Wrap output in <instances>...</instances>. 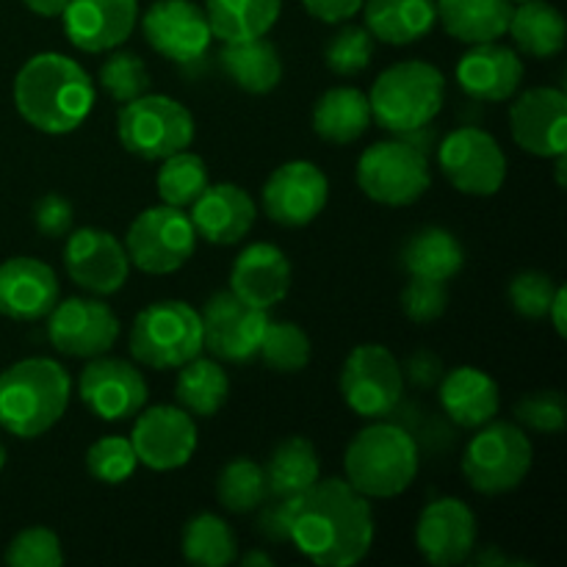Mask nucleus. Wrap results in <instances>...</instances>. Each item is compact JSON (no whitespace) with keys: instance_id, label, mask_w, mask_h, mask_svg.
Masks as SVG:
<instances>
[{"instance_id":"nucleus-29","label":"nucleus","mask_w":567,"mask_h":567,"mask_svg":"<svg viewBox=\"0 0 567 567\" xmlns=\"http://www.w3.org/2000/svg\"><path fill=\"white\" fill-rule=\"evenodd\" d=\"M437 22L457 42H496L507 33L515 3L509 0H435Z\"/></svg>"},{"instance_id":"nucleus-22","label":"nucleus","mask_w":567,"mask_h":567,"mask_svg":"<svg viewBox=\"0 0 567 567\" xmlns=\"http://www.w3.org/2000/svg\"><path fill=\"white\" fill-rule=\"evenodd\" d=\"M64 33L83 53L116 50L138 22V0H70L61 11Z\"/></svg>"},{"instance_id":"nucleus-49","label":"nucleus","mask_w":567,"mask_h":567,"mask_svg":"<svg viewBox=\"0 0 567 567\" xmlns=\"http://www.w3.org/2000/svg\"><path fill=\"white\" fill-rule=\"evenodd\" d=\"M293 504H297V498L269 496L258 507V524H255V529L271 543H291Z\"/></svg>"},{"instance_id":"nucleus-43","label":"nucleus","mask_w":567,"mask_h":567,"mask_svg":"<svg viewBox=\"0 0 567 567\" xmlns=\"http://www.w3.org/2000/svg\"><path fill=\"white\" fill-rule=\"evenodd\" d=\"M374 55V37L363 25H343L332 33L324 48V61L336 75L352 78L369 70Z\"/></svg>"},{"instance_id":"nucleus-23","label":"nucleus","mask_w":567,"mask_h":567,"mask_svg":"<svg viewBox=\"0 0 567 567\" xmlns=\"http://www.w3.org/2000/svg\"><path fill=\"white\" fill-rule=\"evenodd\" d=\"M192 225L197 238L216 244V247H230L244 241L258 219L255 199L247 188L236 183H214L192 203Z\"/></svg>"},{"instance_id":"nucleus-4","label":"nucleus","mask_w":567,"mask_h":567,"mask_svg":"<svg viewBox=\"0 0 567 567\" xmlns=\"http://www.w3.org/2000/svg\"><path fill=\"white\" fill-rule=\"evenodd\" d=\"M419 463L413 435L385 419L360 430L343 454L347 482L365 498L402 496L413 485Z\"/></svg>"},{"instance_id":"nucleus-3","label":"nucleus","mask_w":567,"mask_h":567,"mask_svg":"<svg viewBox=\"0 0 567 567\" xmlns=\"http://www.w3.org/2000/svg\"><path fill=\"white\" fill-rule=\"evenodd\" d=\"M72 380L50 358H28L0 374V426L9 435L33 441L53 430L66 413Z\"/></svg>"},{"instance_id":"nucleus-13","label":"nucleus","mask_w":567,"mask_h":567,"mask_svg":"<svg viewBox=\"0 0 567 567\" xmlns=\"http://www.w3.org/2000/svg\"><path fill=\"white\" fill-rule=\"evenodd\" d=\"M203 321V349L225 363H249L258 358L260 338L269 327V310H260L227 291L214 293L199 310Z\"/></svg>"},{"instance_id":"nucleus-5","label":"nucleus","mask_w":567,"mask_h":567,"mask_svg":"<svg viewBox=\"0 0 567 567\" xmlns=\"http://www.w3.org/2000/svg\"><path fill=\"white\" fill-rule=\"evenodd\" d=\"M446 100V78L430 61L408 59L388 66L369 94L371 122L388 133H419L441 114Z\"/></svg>"},{"instance_id":"nucleus-51","label":"nucleus","mask_w":567,"mask_h":567,"mask_svg":"<svg viewBox=\"0 0 567 567\" xmlns=\"http://www.w3.org/2000/svg\"><path fill=\"white\" fill-rule=\"evenodd\" d=\"M365 0H302V6L308 9L310 17L321 22H330V25H338V22H349L360 9H363Z\"/></svg>"},{"instance_id":"nucleus-45","label":"nucleus","mask_w":567,"mask_h":567,"mask_svg":"<svg viewBox=\"0 0 567 567\" xmlns=\"http://www.w3.org/2000/svg\"><path fill=\"white\" fill-rule=\"evenodd\" d=\"M515 419L540 435H559L567 424V402L563 391H535L515 404Z\"/></svg>"},{"instance_id":"nucleus-17","label":"nucleus","mask_w":567,"mask_h":567,"mask_svg":"<svg viewBox=\"0 0 567 567\" xmlns=\"http://www.w3.org/2000/svg\"><path fill=\"white\" fill-rule=\"evenodd\" d=\"M64 269L72 282L97 297H111L120 291L131 275V258L125 244L100 227L70 230L64 247Z\"/></svg>"},{"instance_id":"nucleus-54","label":"nucleus","mask_w":567,"mask_h":567,"mask_svg":"<svg viewBox=\"0 0 567 567\" xmlns=\"http://www.w3.org/2000/svg\"><path fill=\"white\" fill-rule=\"evenodd\" d=\"M244 565H266V567H269L271 557H266V554H260V551H252V554H247V557H244Z\"/></svg>"},{"instance_id":"nucleus-40","label":"nucleus","mask_w":567,"mask_h":567,"mask_svg":"<svg viewBox=\"0 0 567 567\" xmlns=\"http://www.w3.org/2000/svg\"><path fill=\"white\" fill-rule=\"evenodd\" d=\"M258 354L277 374H297L310 363V338L293 321H269Z\"/></svg>"},{"instance_id":"nucleus-12","label":"nucleus","mask_w":567,"mask_h":567,"mask_svg":"<svg viewBox=\"0 0 567 567\" xmlns=\"http://www.w3.org/2000/svg\"><path fill=\"white\" fill-rule=\"evenodd\" d=\"M437 166L457 192L493 197L507 181V155L482 127H457L437 147Z\"/></svg>"},{"instance_id":"nucleus-6","label":"nucleus","mask_w":567,"mask_h":567,"mask_svg":"<svg viewBox=\"0 0 567 567\" xmlns=\"http://www.w3.org/2000/svg\"><path fill=\"white\" fill-rule=\"evenodd\" d=\"M131 354L155 371L181 369L203 352V321L181 299H161L147 305L131 327Z\"/></svg>"},{"instance_id":"nucleus-39","label":"nucleus","mask_w":567,"mask_h":567,"mask_svg":"<svg viewBox=\"0 0 567 567\" xmlns=\"http://www.w3.org/2000/svg\"><path fill=\"white\" fill-rule=\"evenodd\" d=\"M216 498H219V504L227 513H255L269 498L264 465L247 457H238L233 463H227L221 468L219 480H216Z\"/></svg>"},{"instance_id":"nucleus-44","label":"nucleus","mask_w":567,"mask_h":567,"mask_svg":"<svg viewBox=\"0 0 567 567\" xmlns=\"http://www.w3.org/2000/svg\"><path fill=\"white\" fill-rule=\"evenodd\" d=\"M64 563L61 540L44 526L22 529L6 548V565L11 567H59Z\"/></svg>"},{"instance_id":"nucleus-37","label":"nucleus","mask_w":567,"mask_h":567,"mask_svg":"<svg viewBox=\"0 0 567 567\" xmlns=\"http://www.w3.org/2000/svg\"><path fill=\"white\" fill-rule=\"evenodd\" d=\"M183 557L199 567H227L236 563L238 540L225 518L214 513H199L183 529Z\"/></svg>"},{"instance_id":"nucleus-56","label":"nucleus","mask_w":567,"mask_h":567,"mask_svg":"<svg viewBox=\"0 0 567 567\" xmlns=\"http://www.w3.org/2000/svg\"><path fill=\"white\" fill-rule=\"evenodd\" d=\"M509 3H526V0H509Z\"/></svg>"},{"instance_id":"nucleus-48","label":"nucleus","mask_w":567,"mask_h":567,"mask_svg":"<svg viewBox=\"0 0 567 567\" xmlns=\"http://www.w3.org/2000/svg\"><path fill=\"white\" fill-rule=\"evenodd\" d=\"M75 221V210H72L70 199L61 194H44L33 203V225L44 238H66Z\"/></svg>"},{"instance_id":"nucleus-20","label":"nucleus","mask_w":567,"mask_h":567,"mask_svg":"<svg viewBox=\"0 0 567 567\" xmlns=\"http://www.w3.org/2000/svg\"><path fill=\"white\" fill-rule=\"evenodd\" d=\"M330 181L310 161H288L277 166L264 186V210L282 227H305L324 210Z\"/></svg>"},{"instance_id":"nucleus-53","label":"nucleus","mask_w":567,"mask_h":567,"mask_svg":"<svg viewBox=\"0 0 567 567\" xmlns=\"http://www.w3.org/2000/svg\"><path fill=\"white\" fill-rule=\"evenodd\" d=\"M22 3L39 17H61V11H64V6L70 0H22Z\"/></svg>"},{"instance_id":"nucleus-7","label":"nucleus","mask_w":567,"mask_h":567,"mask_svg":"<svg viewBox=\"0 0 567 567\" xmlns=\"http://www.w3.org/2000/svg\"><path fill=\"white\" fill-rule=\"evenodd\" d=\"M430 183V155L413 136L371 144L358 161L360 192L380 205L404 208L419 203Z\"/></svg>"},{"instance_id":"nucleus-50","label":"nucleus","mask_w":567,"mask_h":567,"mask_svg":"<svg viewBox=\"0 0 567 567\" xmlns=\"http://www.w3.org/2000/svg\"><path fill=\"white\" fill-rule=\"evenodd\" d=\"M402 365V377L404 382H410V385L421 388V391H430V388H437V382L443 380V360L437 358L435 352H430V349H421V352H413L410 354Z\"/></svg>"},{"instance_id":"nucleus-25","label":"nucleus","mask_w":567,"mask_h":567,"mask_svg":"<svg viewBox=\"0 0 567 567\" xmlns=\"http://www.w3.org/2000/svg\"><path fill=\"white\" fill-rule=\"evenodd\" d=\"M524 61L518 50L496 42L471 44L468 53L457 64V83L471 100L480 103H502L520 89Z\"/></svg>"},{"instance_id":"nucleus-42","label":"nucleus","mask_w":567,"mask_h":567,"mask_svg":"<svg viewBox=\"0 0 567 567\" xmlns=\"http://www.w3.org/2000/svg\"><path fill=\"white\" fill-rule=\"evenodd\" d=\"M86 468L103 485H122V482L131 480L133 471L138 468L131 437L109 435L94 441L86 452Z\"/></svg>"},{"instance_id":"nucleus-9","label":"nucleus","mask_w":567,"mask_h":567,"mask_svg":"<svg viewBox=\"0 0 567 567\" xmlns=\"http://www.w3.org/2000/svg\"><path fill=\"white\" fill-rule=\"evenodd\" d=\"M532 441L509 421H487L463 452V474L482 496L509 493L526 480L532 468Z\"/></svg>"},{"instance_id":"nucleus-35","label":"nucleus","mask_w":567,"mask_h":567,"mask_svg":"<svg viewBox=\"0 0 567 567\" xmlns=\"http://www.w3.org/2000/svg\"><path fill=\"white\" fill-rule=\"evenodd\" d=\"M210 33L221 42L266 37L280 20L282 0H205Z\"/></svg>"},{"instance_id":"nucleus-34","label":"nucleus","mask_w":567,"mask_h":567,"mask_svg":"<svg viewBox=\"0 0 567 567\" xmlns=\"http://www.w3.org/2000/svg\"><path fill=\"white\" fill-rule=\"evenodd\" d=\"M269 496L277 498H299L308 487L321 480L319 454L308 437L297 435L277 443L269 454V463L264 465Z\"/></svg>"},{"instance_id":"nucleus-14","label":"nucleus","mask_w":567,"mask_h":567,"mask_svg":"<svg viewBox=\"0 0 567 567\" xmlns=\"http://www.w3.org/2000/svg\"><path fill=\"white\" fill-rule=\"evenodd\" d=\"M48 338L66 358L92 360L114 349L120 338V319L100 299L72 297L55 302L48 313Z\"/></svg>"},{"instance_id":"nucleus-55","label":"nucleus","mask_w":567,"mask_h":567,"mask_svg":"<svg viewBox=\"0 0 567 567\" xmlns=\"http://www.w3.org/2000/svg\"><path fill=\"white\" fill-rule=\"evenodd\" d=\"M6 465V449H3V443H0V468H3Z\"/></svg>"},{"instance_id":"nucleus-19","label":"nucleus","mask_w":567,"mask_h":567,"mask_svg":"<svg viewBox=\"0 0 567 567\" xmlns=\"http://www.w3.org/2000/svg\"><path fill=\"white\" fill-rule=\"evenodd\" d=\"M509 131H513L515 144L537 158L565 155L567 94L554 86H537L518 94L509 109Z\"/></svg>"},{"instance_id":"nucleus-32","label":"nucleus","mask_w":567,"mask_h":567,"mask_svg":"<svg viewBox=\"0 0 567 567\" xmlns=\"http://www.w3.org/2000/svg\"><path fill=\"white\" fill-rule=\"evenodd\" d=\"M402 266L410 277L449 282L465 266V249L443 227H421L402 247Z\"/></svg>"},{"instance_id":"nucleus-16","label":"nucleus","mask_w":567,"mask_h":567,"mask_svg":"<svg viewBox=\"0 0 567 567\" xmlns=\"http://www.w3.org/2000/svg\"><path fill=\"white\" fill-rule=\"evenodd\" d=\"M142 33L155 53L183 66L203 59L214 42L208 17L192 0H155L142 14Z\"/></svg>"},{"instance_id":"nucleus-46","label":"nucleus","mask_w":567,"mask_h":567,"mask_svg":"<svg viewBox=\"0 0 567 567\" xmlns=\"http://www.w3.org/2000/svg\"><path fill=\"white\" fill-rule=\"evenodd\" d=\"M557 288V282L543 271H520L509 282V305L520 319L540 321L548 316Z\"/></svg>"},{"instance_id":"nucleus-15","label":"nucleus","mask_w":567,"mask_h":567,"mask_svg":"<svg viewBox=\"0 0 567 567\" xmlns=\"http://www.w3.org/2000/svg\"><path fill=\"white\" fill-rule=\"evenodd\" d=\"M131 443L138 463L150 471H175L183 468L197 452V424L183 408H142L136 413Z\"/></svg>"},{"instance_id":"nucleus-10","label":"nucleus","mask_w":567,"mask_h":567,"mask_svg":"<svg viewBox=\"0 0 567 567\" xmlns=\"http://www.w3.org/2000/svg\"><path fill=\"white\" fill-rule=\"evenodd\" d=\"M197 249V233L183 208L155 205L131 221L125 236V252L136 269L147 275H172L192 260Z\"/></svg>"},{"instance_id":"nucleus-30","label":"nucleus","mask_w":567,"mask_h":567,"mask_svg":"<svg viewBox=\"0 0 567 567\" xmlns=\"http://www.w3.org/2000/svg\"><path fill=\"white\" fill-rule=\"evenodd\" d=\"M219 64L238 89L249 94H269L282 81V59L266 37L221 42Z\"/></svg>"},{"instance_id":"nucleus-18","label":"nucleus","mask_w":567,"mask_h":567,"mask_svg":"<svg viewBox=\"0 0 567 567\" xmlns=\"http://www.w3.org/2000/svg\"><path fill=\"white\" fill-rule=\"evenodd\" d=\"M81 402L89 413L103 421L136 419L138 410L147 404V380L133 363L116 358H92L78 380Z\"/></svg>"},{"instance_id":"nucleus-31","label":"nucleus","mask_w":567,"mask_h":567,"mask_svg":"<svg viewBox=\"0 0 567 567\" xmlns=\"http://www.w3.org/2000/svg\"><path fill=\"white\" fill-rule=\"evenodd\" d=\"M371 125L369 94L354 86H332L316 100L313 131L330 144L358 142Z\"/></svg>"},{"instance_id":"nucleus-2","label":"nucleus","mask_w":567,"mask_h":567,"mask_svg":"<svg viewBox=\"0 0 567 567\" xmlns=\"http://www.w3.org/2000/svg\"><path fill=\"white\" fill-rule=\"evenodd\" d=\"M97 89L75 59L37 53L14 78V105L22 120L50 136L78 131L92 114Z\"/></svg>"},{"instance_id":"nucleus-21","label":"nucleus","mask_w":567,"mask_h":567,"mask_svg":"<svg viewBox=\"0 0 567 567\" xmlns=\"http://www.w3.org/2000/svg\"><path fill=\"white\" fill-rule=\"evenodd\" d=\"M415 546L435 567L465 563L476 548V515L465 502L452 496L435 498L415 524Z\"/></svg>"},{"instance_id":"nucleus-52","label":"nucleus","mask_w":567,"mask_h":567,"mask_svg":"<svg viewBox=\"0 0 567 567\" xmlns=\"http://www.w3.org/2000/svg\"><path fill=\"white\" fill-rule=\"evenodd\" d=\"M565 302H567V288L559 286L557 293H554L551 299V308H548V316L546 319H551L554 330L559 332V336H565Z\"/></svg>"},{"instance_id":"nucleus-27","label":"nucleus","mask_w":567,"mask_h":567,"mask_svg":"<svg viewBox=\"0 0 567 567\" xmlns=\"http://www.w3.org/2000/svg\"><path fill=\"white\" fill-rule=\"evenodd\" d=\"M437 391H441L443 413L463 430H480L482 424L496 419L502 404L498 382L474 365H460L443 374Z\"/></svg>"},{"instance_id":"nucleus-36","label":"nucleus","mask_w":567,"mask_h":567,"mask_svg":"<svg viewBox=\"0 0 567 567\" xmlns=\"http://www.w3.org/2000/svg\"><path fill=\"white\" fill-rule=\"evenodd\" d=\"M175 396L186 413L210 419L225 408L230 396V377L216 360L194 358L186 365H181V374L175 382Z\"/></svg>"},{"instance_id":"nucleus-1","label":"nucleus","mask_w":567,"mask_h":567,"mask_svg":"<svg viewBox=\"0 0 567 567\" xmlns=\"http://www.w3.org/2000/svg\"><path fill=\"white\" fill-rule=\"evenodd\" d=\"M291 546L321 567H352L374 546V513L347 480L327 476L293 504Z\"/></svg>"},{"instance_id":"nucleus-24","label":"nucleus","mask_w":567,"mask_h":567,"mask_svg":"<svg viewBox=\"0 0 567 567\" xmlns=\"http://www.w3.org/2000/svg\"><path fill=\"white\" fill-rule=\"evenodd\" d=\"M59 277L37 258H9L0 264V313L14 321H39L59 302Z\"/></svg>"},{"instance_id":"nucleus-38","label":"nucleus","mask_w":567,"mask_h":567,"mask_svg":"<svg viewBox=\"0 0 567 567\" xmlns=\"http://www.w3.org/2000/svg\"><path fill=\"white\" fill-rule=\"evenodd\" d=\"M208 166L188 150L166 155L161 161L158 177H155L161 203L172 205V208H192V203L208 188Z\"/></svg>"},{"instance_id":"nucleus-41","label":"nucleus","mask_w":567,"mask_h":567,"mask_svg":"<svg viewBox=\"0 0 567 567\" xmlns=\"http://www.w3.org/2000/svg\"><path fill=\"white\" fill-rule=\"evenodd\" d=\"M100 86L105 89L109 97L116 103H131V100L142 97L150 92V70L144 59L131 50H116L103 61L97 72Z\"/></svg>"},{"instance_id":"nucleus-47","label":"nucleus","mask_w":567,"mask_h":567,"mask_svg":"<svg viewBox=\"0 0 567 567\" xmlns=\"http://www.w3.org/2000/svg\"><path fill=\"white\" fill-rule=\"evenodd\" d=\"M449 305L446 282L424 280V277H410V282L402 291V310L415 324H430L441 319Z\"/></svg>"},{"instance_id":"nucleus-26","label":"nucleus","mask_w":567,"mask_h":567,"mask_svg":"<svg viewBox=\"0 0 567 567\" xmlns=\"http://www.w3.org/2000/svg\"><path fill=\"white\" fill-rule=\"evenodd\" d=\"M291 264L275 244H249L230 269V291L260 310H271L288 297Z\"/></svg>"},{"instance_id":"nucleus-33","label":"nucleus","mask_w":567,"mask_h":567,"mask_svg":"<svg viewBox=\"0 0 567 567\" xmlns=\"http://www.w3.org/2000/svg\"><path fill=\"white\" fill-rule=\"evenodd\" d=\"M507 33L513 37L515 50L532 59H554L565 48V17L557 6L546 0H526L513 9Z\"/></svg>"},{"instance_id":"nucleus-28","label":"nucleus","mask_w":567,"mask_h":567,"mask_svg":"<svg viewBox=\"0 0 567 567\" xmlns=\"http://www.w3.org/2000/svg\"><path fill=\"white\" fill-rule=\"evenodd\" d=\"M360 11L371 37L396 48L421 42L437 22L435 0H365Z\"/></svg>"},{"instance_id":"nucleus-8","label":"nucleus","mask_w":567,"mask_h":567,"mask_svg":"<svg viewBox=\"0 0 567 567\" xmlns=\"http://www.w3.org/2000/svg\"><path fill=\"white\" fill-rule=\"evenodd\" d=\"M192 111L166 94H142L122 103L116 114V138L131 155L144 161H164L166 155L188 150L194 142Z\"/></svg>"},{"instance_id":"nucleus-11","label":"nucleus","mask_w":567,"mask_h":567,"mask_svg":"<svg viewBox=\"0 0 567 567\" xmlns=\"http://www.w3.org/2000/svg\"><path fill=\"white\" fill-rule=\"evenodd\" d=\"M338 385L347 408L360 419H388L402 402V365L382 343H360L349 352Z\"/></svg>"}]
</instances>
